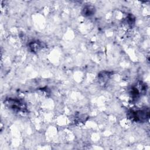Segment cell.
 <instances>
[{"label":"cell","instance_id":"obj_1","mask_svg":"<svg viewBox=\"0 0 150 150\" xmlns=\"http://www.w3.org/2000/svg\"><path fill=\"white\" fill-rule=\"evenodd\" d=\"M128 117L136 122H144L149 118V110L148 108L131 109L128 112Z\"/></svg>","mask_w":150,"mask_h":150},{"label":"cell","instance_id":"obj_2","mask_svg":"<svg viewBox=\"0 0 150 150\" xmlns=\"http://www.w3.org/2000/svg\"><path fill=\"white\" fill-rule=\"evenodd\" d=\"M4 104L10 109L14 111L25 112L27 111L25 103L18 98H8L4 101Z\"/></svg>","mask_w":150,"mask_h":150},{"label":"cell","instance_id":"obj_3","mask_svg":"<svg viewBox=\"0 0 150 150\" xmlns=\"http://www.w3.org/2000/svg\"><path fill=\"white\" fill-rule=\"evenodd\" d=\"M147 87L146 84L142 82H139L135 86L131 87L130 89V96L131 98L135 100L139 98L142 95L146 93Z\"/></svg>","mask_w":150,"mask_h":150},{"label":"cell","instance_id":"obj_4","mask_svg":"<svg viewBox=\"0 0 150 150\" xmlns=\"http://www.w3.org/2000/svg\"><path fill=\"white\" fill-rule=\"evenodd\" d=\"M30 50L33 52H36L39 51L41 48H42V43L38 40L31 42L29 45Z\"/></svg>","mask_w":150,"mask_h":150},{"label":"cell","instance_id":"obj_5","mask_svg":"<svg viewBox=\"0 0 150 150\" xmlns=\"http://www.w3.org/2000/svg\"><path fill=\"white\" fill-rule=\"evenodd\" d=\"M94 10H95V9H94V8L93 6L87 5V6H86L83 8V12H82V14L84 16H91V15H92L94 13Z\"/></svg>","mask_w":150,"mask_h":150},{"label":"cell","instance_id":"obj_6","mask_svg":"<svg viewBox=\"0 0 150 150\" xmlns=\"http://www.w3.org/2000/svg\"><path fill=\"white\" fill-rule=\"evenodd\" d=\"M111 76V72L109 71H102L98 75L99 80L103 83H105L110 78Z\"/></svg>","mask_w":150,"mask_h":150}]
</instances>
